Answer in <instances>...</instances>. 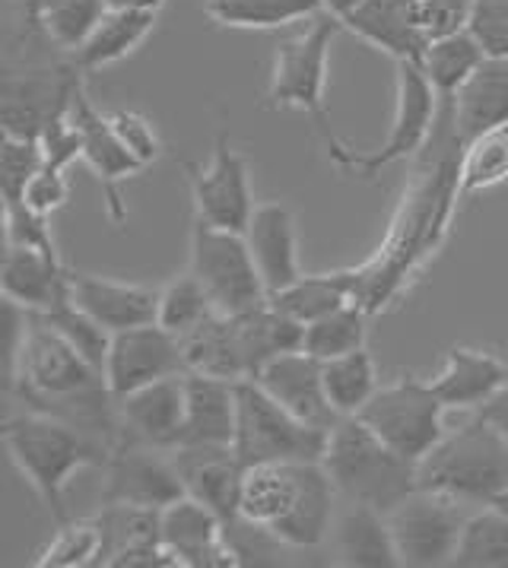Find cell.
Returning <instances> with one entry per match:
<instances>
[{
	"label": "cell",
	"mask_w": 508,
	"mask_h": 568,
	"mask_svg": "<svg viewBox=\"0 0 508 568\" xmlns=\"http://www.w3.org/2000/svg\"><path fill=\"white\" fill-rule=\"evenodd\" d=\"M3 448L26 483L35 489L54 524L70 521L64 493L77 470L90 464H105V452L93 438L39 409H26L3 423Z\"/></svg>",
	"instance_id": "obj_1"
},
{
	"label": "cell",
	"mask_w": 508,
	"mask_h": 568,
	"mask_svg": "<svg viewBox=\"0 0 508 568\" xmlns=\"http://www.w3.org/2000/svg\"><path fill=\"white\" fill-rule=\"evenodd\" d=\"M322 464L337 493L349 501L372 505L382 515L394 511L414 489H419L416 460L397 455L359 416H344L331 433Z\"/></svg>",
	"instance_id": "obj_2"
},
{
	"label": "cell",
	"mask_w": 508,
	"mask_h": 568,
	"mask_svg": "<svg viewBox=\"0 0 508 568\" xmlns=\"http://www.w3.org/2000/svg\"><path fill=\"white\" fill-rule=\"evenodd\" d=\"M344 32V26L334 17H315L312 26L302 32L283 39L274 51V68H271V87H267V105L271 109H293L312 118L315 131L322 136L324 150L334 165H341L347 156L344 136L334 131L331 114L324 105V90H327V64H331V45Z\"/></svg>",
	"instance_id": "obj_3"
},
{
	"label": "cell",
	"mask_w": 508,
	"mask_h": 568,
	"mask_svg": "<svg viewBox=\"0 0 508 568\" xmlns=\"http://www.w3.org/2000/svg\"><path fill=\"white\" fill-rule=\"evenodd\" d=\"M419 489L441 493L464 505H492L508 493V442L477 413L445 433L416 464Z\"/></svg>",
	"instance_id": "obj_4"
},
{
	"label": "cell",
	"mask_w": 508,
	"mask_h": 568,
	"mask_svg": "<svg viewBox=\"0 0 508 568\" xmlns=\"http://www.w3.org/2000/svg\"><path fill=\"white\" fill-rule=\"evenodd\" d=\"M232 448L245 470L257 464L322 460L327 433L280 407L257 382H238V419Z\"/></svg>",
	"instance_id": "obj_5"
},
{
	"label": "cell",
	"mask_w": 508,
	"mask_h": 568,
	"mask_svg": "<svg viewBox=\"0 0 508 568\" xmlns=\"http://www.w3.org/2000/svg\"><path fill=\"white\" fill-rule=\"evenodd\" d=\"M187 271L204 283L216 312L223 315H248L271 302L252 248L245 242V232L210 226L194 216Z\"/></svg>",
	"instance_id": "obj_6"
},
{
	"label": "cell",
	"mask_w": 508,
	"mask_h": 568,
	"mask_svg": "<svg viewBox=\"0 0 508 568\" xmlns=\"http://www.w3.org/2000/svg\"><path fill=\"white\" fill-rule=\"evenodd\" d=\"M439 124V95L426 73L414 61H397V77H394V118L388 136L378 150L356 153L347 150L344 162L337 165L341 172H356L363 179H372L385 172L388 165L407 162L426 153L429 140Z\"/></svg>",
	"instance_id": "obj_7"
},
{
	"label": "cell",
	"mask_w": 508,
	"mask_h": 568,
	"mask_svg": "<svg viewBox=\"0 0 508 568\" xmlns=\"http://www.w3.org/2000/svg\"><path fill=\"white\" fill-rule=\"evenodd\" d=\"M445 413L448 409L429 382L400 375L397 382L378 387L356 416L397 455L419 464L445 435Z\"/></svg>",
	"instance_id": "obj_8"
},
{
	"label": "cell",
	"mask_w": 508,
	"mask_h": 568,
	"mask_svg": "<svg viewBox=\"0 0 508 568\" xmlns=\"http://www.w3.org/2000/svg\"><path fill=\"white\" fill-rule=\"evenodd\" d=\"M464 524V501L429 489H414L394 511H388L400 566L410 568L451 566Z\"/></svg>",
	"instance_id": "obj_9"
},
{
	"label": "cell",
	"mask_w": 508,
	"mask_h": 568,
	"mask_svg": "<svg viewBox=\"0 0 508 568\" xmlns=\"http://www.w3.org/2000/svg\"><path fill=\"white\" fill-rule=\"evenodd\" d=\"M182 169L191 184V201H194L197 220H204L210 226L245 232L257 204H254L248 160L232 146L230 131L216 134L207 165L182 162Z\"/></svg>",
	"instance_id": "obj_10"
},
{
	"label": "cell",
	"mask_w": 508,
	"mask_h": 568,
	"mask_svg": "<svg viewBox=\"0 0 508 568\" xmlns=\"http://www.w3.org/2000/svg\"><path fill=\"white\" fill-rule=\"evenodd\" d=\"M102 467H105L102 505H138V508L162 511L165 505L185 496V483L175 470L172 452L153 448L134 435L121 433Z\"/></svg>",
	"instance_id": "obj_11"
},
{
	"label": "cell",
	"mask_w": 508,
	"mask_h": 568,
	"mask_svg": "<svg viewBox=\"0 0 508 568\" xmlns=\"http://www.w3.org/2000/svg\"><path fill=\"white\" fill-rule=\"evenodd\" d=\"M187 375L185 343L160 324H143L112 334L109 359H105V382L112 387L115 400L128 397L131 390Z\"/></svg>",
	"instance_id": "obj_12"
},
{
	"label": "cell",
	"mask_w": 508,
	"mask_h": 568,
	"mask_svg": "<svg viewBox=\"0 0 508 568\" xmlns=\"http://www.w3.org/2000/svg\"><path fill=\"white\" fill-rule=\"evenodd\" d=\"M70 114H73V121L83 131V162L93 169V175L102 184L105 210H109L112 223H124L128 220V206H124V197H121V182L140 175L146 165L118 140L112 118L99 112L90 102L87 87H80V90L73 92Z\"/></svg>",
	"instance_id": "obj_13"
},
{
	"label": "cell",
	"mask_w": 508,
	"mask_h": 568,
	"mask_svg": "<svg viewBox=\"0 0 508 568\" xmlns=\"http://www.w3.org/2000/svg\"><path fill=\"white\" fill-rule=\"evenodd\" d=\"M160 540L185 568L238 566L223 515L187 493L160 511Z\"/></svg>",
	"instance_id": "obj_14"
},
{
	"label": "cell",
	"mask_w": 508,
	"mask_h": 568,
	"mask_svg": "<svg viewBox=\"0 0 508 568\" xmlns=\"http://www.w3.org/2000/svg\"><path fill=\"white\" fill-rule=\"evenodd\" d=\"M254 382L264 387L280 407H286L293 416H299L302 423L318 426L324 433H331L344 419L327 400L322 359L308 356L305 349L277 356L274 363H267L257 372Z\"/></svg>",
	"instance_id": "obj_15"
},
{
	"label": "cell",
	"mask_w": 508,
	"mask_h": 568,
	"mask_svg": "<svg viewBox=\"0 0 508 568\" xmlns=\"http://www.w3.org/2000/svg\"><path fill=\"white\" fill-rule=\"evenodd\" d=\"M185 375L162 378V382H153L140 390H131L128 397L118 400L121 433L134 435L162 452H175L185 435Z\"/></svg>",
	"instance_id": "obj_16"
},
{
	"label": "cell",
	"mask_w": 508,
	"mask_h": 568,
	"mask_svg": "<svg viewBox=\"0 0 508 568\" xmlns=\"http://www.w3.org/2000/svg\"><path fill=\"white\" fill-rule=\"evenodd\" d=\"M341 26L356 39H363L366 45L394 58V64L397 61L419 64L423 51L429 45V36L419 20V0H366L353 13H347Z\"/></svg>",
	"instance_id": "obj_17"
},
{
	"label": "cell",
	"mask_w": 508,
	"mask_h": 568,
	"mask_svg": "<svg viewBox=\"0 0 508 568\" xmlns=\"http://www.w3.org/2000/svg\"><path fill=\"white\" fill-rule=\"evenodd\" d=\"M70 296L109 334L156 324V312H160V290L95 276V273H70Z\"/></svg>",
	"instance_id": "obj_18"
},
{
	"label": "cell",
	"mask_w": 508,
	"mask_h": 568,
	"mask_svg": "<svg viewBox=\"0 0 508 568\" xmlns=\"http://www.w3.org/2000/svg\"><path fill=\"white\" fill-rule=\"evenodd\" d=\"M245 242L254 254V264L271 296L293 286L302 276L299 229L293 210L280 201L254 206L252 223L245 226Z\"/></svg>",
	"instance_id": "obj_19"
},
{
	"label": "cell",
	"mask_w": 508,
	"mask_h": 568,
	"mask_svg": "<svg viewBox=\"0 0 508 568\" xmlns=\"http://www.w3.org/2000/svg\"><path fill=\"white\" fill-rule=\"evenodd\" d=\"M172 460H175V470L185 483L187 496L210 505L216 515H223L226 524L238 518V496H242L245 464L238 460L232 445L175 448Z\"/></svg>",
	"instance_id": "obj_20"
},
{
	"label": "cell",
	"mask_w": 508,
	"mask_h": 568,
	"mask_svg": "<svg viewBox=\"0 0 508 568\" xmlns=\"http://www.w3.org/2000/svg\"><path fill=\"white\" fill-rule=\"evenodd\" d=\"M429 385L445 409H480L508 385V365L480 346H451Z\"/></svg>",
	"instance_id": "obj_21"
},
{
	"label": "cell",
	"mask_w": 508,
	"mask_h": 568,
	"mask_svg": "<svg viewBox=\"0 0 508 568\" xmlns=\"http://www.w3.org/2000/svg\"><path fill=\"white\" fill-rule=\"evenodd\" d=\"M185 435L179 448H210L232 445L238 419V382L213 378L204 372H187Z\"/></svg>",
	"instance_id": "obj_22"
},
{
	"label": "cell",
	"mask_w": 508,
	"mask_h": 568,
	"mask_svg": "<svg viewBox=\"0 0 508 568\" xmlns=\"http://www.w3.org/2000/svg\"><path fill=\"white\" fill-rule=\"evenodd\" d=\"M0 286H3V298L17 302L26 312L42 315L70 293V271L61 264V254L7 245Z\"/></svg>",
	"instance_id": "obj_23"
},
{
	"label": "cell",
	"mask_w": 508,
	"mask_h": 568,
	"mask_svg": "<svg viewBox=\"0 0 508 568\" xmlns=\"http://www.w3.org/2000/svg\"><path fill=\"white\" fill-rule=\"evenodd\" d=\"M451 128L461 146L486 131L508 128V58L486 54L451 102Z\"/></svg>",
	"instance_id": "obj_24"
},
{
	"label": "cell",
	"mask_w": 508,
	"mask_h": 568,
	"mask_svg": "<svg viewBox=\"0 0 508 568\" xmlns=\"http://www.w3.org/2000/svg\"><path fill=\"white\" fill-rule=\"evenodd\" d=\"M302 467L305 460L248 467L242 479V496H238V518L274 534L299 501Z\"/></svg>",
	"instance_id": "obj_25"
},
{
	"label": "cell",
	"mask_w": 508,
	"mask_h": 568,
	"mask_svg": "<svg viewBox=\"0 0 508 568\" xmlns=\"http://www.w3.org/2000/svg\"><path fill=\"white\" fill-rule=\"evenodd\" d=\"M337 562L347 568H397L400 556L394 546L388 515L372 505L349 501V508L334 521Z\"/></svg>",
	"instance_id": "obj_26"
},
{
	"label": "cell",
	"mask_w": 508,
	"mask_h": 568,
	"mask_svg": "<svg viewBox=\"0 0 508 568\" xmlns=\"http://www.w3.org/2000/svg\"><path fill=\"white\" fill-rule=\"evenodd\" d=\"M160 13H146V10H109L83 45L77 48L70 58L77 61V68L83 73L112 68L118 61L131 58L156 29Z\"/></svg>",
	"instance_id": "obj_27"
},
{
	"label": "cell",
	"mask_w": 508,
	"mask_h": 568,
	"mask_svg": "<svg viewBox=\"0 0 508 568\" xmlns=\"http://www.w3.org/2000/svg\"><path fill=\"white\" fill-rule=\"evenodd\" d=\"M182 343H185L187 372H204L226 382H248V363H245V346L235 315L216 312Z\"/></svg>",
	"instance_id": "obj_28"
},
{
	"label": "cell",
	"mask_w": 508,
	"mask_h": 568,
	"mask_svg": "<svg viewBox=\"0 0 508 568\" xmlns=\"http://www.w3.org/2000/svg\"><path fill=\"white\" fill-rule=\"evenodd\" d=\"M359 290V276L356 271H334V273H302L299 280L286 290H280L271 302L280 312H286L289 318L299 324H312V321L331 315L334 308L347 305L356 298Z\"/></svg>",
	"instance_id": "obj_29"
},
{
	"label": "cell",
	"mask_w": 508,
	"mask_h": 568,
	"mask_svg": "<svg viewBox=\"0 0 508 568\" xmlns=\"http://www.w3.org/2000/svg\"><path fill=\"white\" fill-rule=\"evenodd\" d=\"M23 10L51 45L64 54H73L90 39L99 20L109 13V3L105 0H23Z\"/></svg>",
	"instance_id": "obj_30"
},
{
	"label": "cell",
	"mask_w": 508,
	"mask_h": 568,
	"mask_svg": "<svg viewBox=\"0 0 508 568\" xmlns=\"http://www.w3.org/2000/svg\"><path fill=\"white\" fill-rule=\"evenodd\" d=\"M484 61V45L467 29H461V32L433 39L419 58V68L426 73V80L433 83L439 102H455V95L461 92L464 83L477 73Z\"/></svg>",
	"instance_id": "obj_31"
},
{
	"label": "cell",
	"mask_w": 508,
	"mask_h": 568,
	"mask_svg": "<svg viewBox=\"0 0 508 568\" xmlns=\"http://www.w3.org/2000/svg\"><path fill=\"white\" fill-rule=\"evenodd\" d=\"M204 13L226 29L264 32L322 17L324 0H204Z\"/></svg>",
	"instance_id": "obj_32"
},
{
	"label": "cell",
	"mask_w": 508,
	"mask_h": 568,
	"mask_svg": "<svg viewBox=\"0 0 508 568\" xmlns=\"http://www.w3.org/2000/svg\"><path fill=\"white\" fill-rule=\"evenodd\" d=\"M369 337V308L363 302H347L341 308H334L331 315L305 324V337H302V349L315 359H337L347 356L353 349H363Z\"/></svg>",
	"instance_id": "obj_33"
},
{
	"label": "cell",
	"mask_w": 508,
	"mask_h": 568,
	"mask_svg": "<svg viewBox=\"0 0 508 568\" xmlns=\"http://www.w3.org/2000/svg\"><path fill=\"white\" fill-rule=\"evenodd\" d=\"M324 365V390L331 407L341 416H356L372 400V394L382 387L378 365L369 349H353L347 356L327 359Z\"/></svg>",
	"instance_id": "obj_34"
},
{
	"label": "cell",
	"mask_w": 508,
	"mask_h": 568,
	"mask_svg": "<svg viewBox=\"0 0 508 568\" xmlns=\"http://www.w3.org/2000/svg\"><path fill=\"white\" fill-rule=\"evenodd\" d=\"M508 184V128H496L486 134L467 140L458 153V172H455V191L480 194Z\"/></svg>",
	"instance_id": "obj_35"
},
{
	"label": "cell",
	"mask_w": 508,
	"mask_h": 568,
	"mask_svg": "<svg viewBox=\"0 0 508 568\" xmlns=\"http://www.w3.org/2000/svg\"><path fill=\"white\" fill-rule=\"evenodd\" d=\"M451 566L461 568H508V511L499 505H484L467 515L461 540Z\"/></svg>",
	"instance_id": "obj_36"
},
{
	"label": "cell",
	"mask_w": 508,
	"mask_h": 568,
	"mask_svg": "<svg viewBox=\"0 0 508 568\" xmlns=\"http://www.w3.org/2000/svg\"><path fill=\"white\" fill-rule=\"evenodd\" d=\"M216 315V305L204 290V283L187 271L175 280H169L160 286V312H156V324L172 331L175 337L185 341L187 334H194L204 321Z\"/></svg>",
	"instance_id": "obj_37"
},
{
	"label": "cell",
	"mask_w": 508,
	"mask_h": 568,
	"mask_svg": "<svg viewBox=\"0 0 508 568\" xmlns=\"http://www.w3.org/2000/svg\"><path fill=\"white\" fill-rule=\"evenodd\" d=\"M102 527V556L99 566H112L121 552L140 544L160 540V511L138 508V505H102V515L95 518Z\"/></svg>",
	"instance_id": "obj_38"
},
{
	"label": "cell",
	"mask_w": 508,
	"mask_h": 568,
	"mask_svg": "<svg viewBox=\"0 0 508 568\" xmlns=\"http://www.w3.org/2000/svg\"><path fill=\"white\" fill-rule=\"evenodd\" d=\"M39 318L45 321L48 327H54L64 341L80 353V356H87L95 368H102L105 372V359H109V346H112V334L93 318V315H87L73 296H64L61 302H54L48 312H42Z\"/></svg>",
	"instance_id": "obj_39"
},
{
	"label": "cell",
	"mask_w": 508,
	"mask_h": 568,
	"mask_svg": "<svg viewBox=\"0 0 508 568\" xmlns=\"http://www.w3.org/2000/svg\"><path fill=\"white\" fill-rule=\"evenodd\" d=\"M102 556V527L99 521H64L58 524L54 537L39 552L35 566L42 568H83L99 566Z\"/></svg>",
	"instance_id": "obj_40"
},
{
	"label": "cell",
	"mask_w": 508,
	"mask_h": 568,
	"mask_svg": "<svg viewBox=\"0 0 508 568\" xmlns=\"http://www.w3.org/2000/svg\"><path fill=\"white\" fill-rule=\"evenodd\" d=\"M42 165H45V153H42L39 136L3 131V136H0V197L20 201L26 184L32 182V175Z\"/></svg>",
	"instance_id": "obj_41"
},
{
	"label": "cell",
	"mask_w": 508,
	"mask_h": 568,
	"mask_svg": "<svg viewBox=\"0 0 508 568\" xmlns=\"http://www.w3.org/2000/svg\"><path fill=\"white\" fill-rule=\"evenodd\" d=\"M3 239L7 245L58 254L54 235H51V216L35 213L23 201H3Z\"/></svg>",
	"instance_id": "obj_42"
},
{
	"label": "cell",
	"mask_w": 508,
	"mask_h": 568,
	"mask_svg": "<svg viewBox=\"0 0 508 568\" xmlns=\"http://www.w3.org/2000/svg\"><path fill=\"white\" fill-rule=\"evenodd\" d=\"M109 118H112V128H115L118 140H121L146 169L165 153V143H162L160 131H156V124H153L146 114L121 109V112L109 114Z\"/></svg>",
	"instance_id": "obj_43"
},
{
	"label": "cell",
	"mask_w": 508,
	"mask_h": 568,
	"mask_svg": "<svg viewBox=\"0 0 508 568\" xmlns=\"http://www.w3.org/2000/svg\"><path fill=\"white\" fill-rule=\"evenodd\" d=\"M467 32L492 58H508V0H474Z\"/></svg>",
	"instance_id": "obj_44"
},
{
	"label": "cell",
	"mask_w": 508,
	"mask_h": 568,
	"mask_svg": "<svg viewBox=\"0 0 508 568\" xmlns=\"http://www.w3.org/2000/svg\"><path fill=\"white\" fill-rule=\"evenodd\" d=\"M39 143H42V153H45V165L70 169L73 162L83 160V131L73 121L70 109L48 121L42 134H39Z\"/></svg>",
	"instance_id": "obj_45"
},
{
	"label": "cell",
	"mask_w": 508,
	"mask_h": 568,
	"mask_svg": "<svg viewBox=\"0 0 508 568\" xmlns=\"http://www.w3.org/2000/svg\"><path fill=\"white\" fill-rule=\"evenodd\" d=\"M26 206H32L35 213H45V216H54L61 206L70 201V182H68V169H54V165H42L32 182L26 184L23 197H20Z\"/></svg>",
	"instance_id": "obj_46"
},
{
	"label": "cell",
	"mask_w": 508,
	"mask_h": 568,
	"mask_svg": "<svg viewBox=\"0 0 508 568\" xmlns=\"http://www.w3.org/2000/svg\"><path fill=\"white\" fill-rule=\"evenodd\" d=\"M470 13H474V0H419V20L429 42L467 29Z\"/></svg>",
	"instance_id": "obj_47"
},
{
	"label": "cell",
	"mask_w": 508,
	"mask_h": 568,
	"mask_svg": "<svg viewBox=\"0 0 508 568\" xmlns=\"http://www.w3.org/2000/svg\"><path fill=\"white\" fill-rule=\"evenodd\" d=\"M480 416H484L486 423H489V426H492V429L508 442V385L502 387L489 404L480 407Z\"/></svg>",
	"instance_id": "obj_48"
},
{
	"label": "cell",
	"mask_w": 508,
	"mask_h": 568,
	"mask_svg": "<svg viewBox=\"0 0 508 568\" xmlns=\"http://www.w3.org/2000/svg\"><path fill=\"white\" fill-rule=\"evenodd\" d=\"M109 10H146V13H160L165 0H105Z\"/></svg>",
	"instance_id": "obj_49"
},
{
	"label": "cell",
	"mask_w": 508,
	"mask_h": 568,
	"mask_svg": "<svg viewBox=\"0 0 508 568\" xmlns=\"http://www.w3.org/2000/svg\"><path fill=\"white\" fill-rule=\"evenodd\" d=\"M359 3H366V0H324V13L334 17V20L341 23V20H344L347 13H353Z\"/></svg>",
	"instance_id": "obj_50"
},
{
	"label": "cell",
	"mask_w": 508,
	"mask_h": 568,
	"mask_svg": "<svg viewBox=\"0 0 508 568\" xmlns=\"http://www.w3.org/2000/svg\"><path fill=\"white\" fill-rule=\"evenodd\" d=\"M492 505H499V508H506V511H508V493H506V496H502V499L492 501Z\"/></svg>",
	"instance_id": "obj_51"
}]
</instances>
